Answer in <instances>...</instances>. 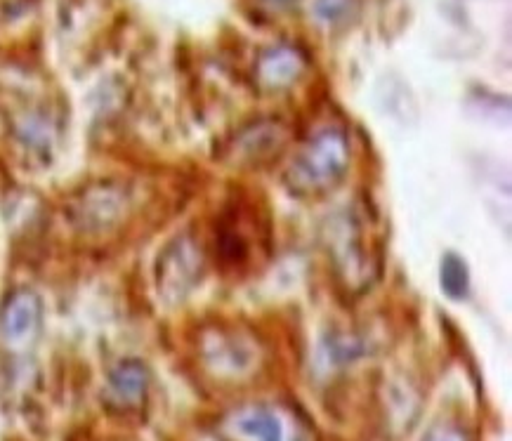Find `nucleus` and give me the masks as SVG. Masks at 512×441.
<instances>
[{
    "instance_id": "7ed1b4c3",
    "label": "nucleus",
    "mask_w": 512,
    "mask_h": 441,
    "mask_svg": "<svg viewBox=\"0 0 512 441\" xmlns=\"http://www.w3.org/2000/svg\"><path fill=\"white\" fill-rule=\"evenodd\" d=\"M130 196L118 184H93L71 201L69 217L85 234H104L126 220Z\"/></svg>"
},
{
    "instance_id": "20e7f679",
    "label": "nucleus",
    "mask_w": 512,
    "mask_h": 441,
    "mask_svg": "<svg viewBox=\"0 0 512 441\" xmlns=\"http://www.w3.org/2000/svg\"><path fill=\"white\" fill-rule=\"evenodd\" d=\"M203 274V255L192 236H177L159 255L156 283L168 302L185 300L194 291Z\"/></svg>"
},
{
    "instance_id": "f03ea898",
    "label": "nucleus",
    "mask_w": 512,
    "mask_h": 441,
    "mask_svg": "<svg viewBox=\"0 0 512 441\" xmlns=\"http://www.w3.org/2000/svg\"><path fill=\"white\" fill-rule=\"evenodd\" d=\"M326 243L338 281H343L350 291H366L376 276L373 267L378 265V255L371 253V241H366L364 220L350 210L333 217L328 222Z\"/></svg>"
},
{
    "instance_id": "6e6552de",
    "label": "nucleus",
    "mask_w": 512,
    "mask_h": 441,
    "mask_svg": "<svg viewBox=\"0 0 512 441\" xmlns=\"http://www.w3.org/2000/svg\"><path fill=\"white\" fill-rule=\"evenodd\" d=\"M227 432L236 441H284V427L267 408H244L234 413L227 423Z\"/></svg>"
},
{
    "instance_id": "ddd939ff",
    "label": "nucleus",
    "mask_w": 512,
    "mask_h": 441,
    "mask_svg": "<svg viewBox=\"0 0 512 441\" xmlns=\"http://www.w3.org/2000/svg\"><path fill=\"white\" fill-rule=\"evenodd\" d=\"M425 441H465V437L456 430V427L442 425V427H435V430L428 434V439H425Z\"/></svg>"
},
{
    "instance_id": "f257e3e1",
    "label": "nucleus",
    "mask_w": 512,
    "mask_h": 441,
    "mask_svg": "<svg viewBox=\"0 0 512 441\" xmlns=\"http://www.w3.org/2000/svg\"><path fill=\"white\" fill-rule=\"evenodd\" d=\"M350 135L338 125H324L307 140L284 173L286 187L298 196H317L333 189L350 168Z\"/></svg>"
},
{
    "instance_id": "39448f33",
    "label": "nucleus",
    "mask_w": 512,
    "mask_h": 441,
    "mask_svg": "<svg viewBox=\"0 0 512 441\" xmlns=\"http://www.w3.org/2000/svg\"><path fill=\"white\" fill-rule=\"evenodd\" d=\"M291 140V130L277 118H262L241 128L225 147L222 159L236 166L255 168L279 159Z\"/></svg>"
},
{
    "instance_id": "4468645a",
    "label": "nucleus",
    "mask_w": 512,
    "mask_h": 441,
    "mask_svg": "<svg viewBox=\"0 0 512 441\" xmlns=\"http://www.w3.org/2000/svg\"><path fill=\"white\" fill-rule=\"evenodd\" d=\"M269 3H274V5H293V3H298V0H269Z\"/></svg>"
},
{
    "instance_id": "f8f14e48",
    "label": "nucleus",
    "mask_w": 512,
    "mask_h": 441,
    "mask_svg": "<svg viewBox=\"0 0 512 441\" xmlns=\"http://www.w3.org/2000/svg\"><path fill=\"white\" fill-rule=\"evenodd\" d=\"M354 0H317L314 3V12L319 19H324L328 24H336L340 19H345L352 12Z\"/></svg>"
},
{
    "instance_id": "0eeeda50",
    "label": "nucleus",
    "mask_w": 512,
    "mask_h": 441,
    "mask_svg": "<svg viewBox=\"0 0 512 441\" xmlns=\"http://www.w3.org/2000/svg\"><path fill=\"white\" fill-rule=\"evenodd\" d=\"M43 302L29 288L10 293L0 307V335L12 345L31 340L41 326Z\"/></svg>"
},
{
    "instance_id": "423d86ee",
    "label": "nucleus",
    "mask_w": 512,
    "mask_h": 441,
    "mask_svg": "<svg viewBox=\"0 0 512 441\" xmlns=\"http://www.w3.org/2000/svg\"><path fill=\"white\" fill-rule=\"evenodd\" d=\"M203 357L220 375H244L255 366V345L234 328H213L203 342Z\"/></svg>"
},
{
    "instance_id": "1a4fd4ad",
    "label": "nucleus",
    "mask_w": 512,
    "mask_h": 441,
    "mask_svg": "<svg viewBox=\"0 0 512 441\" xmlns=\"http://www.w3.org/2000/svg\"><path fill=\"white\" fill-rule=\"evenodd\" d=\"M303 74V59L291 48H277L262 55L258 64L260 83L269 90H281L295 83Z\"/></svg>"
},
{
    "instance_id": "9d476101",
    "label": "nucleus",
    "mask_w": 512,
    "mask_h": 441,
    "mask_svg": "<svg viewBox=\"0 0 512 441\" xmlns=\"http://www.w3.org/2000/svg\"><path fill=\"white\" fill-rule=\"evenodd\" d=\"M439 276H442V291L451 300H463L468 295L470 272L468 265L458 255H446L442 260V267H439Z\"/></svg>"
},
{
    "instance_id": "9b49d317",
    "label": "nucleus",
    "mask_w": 512,
    "mask_h": 441,
    "mask_svg": "<svg viewBox=\"0 0 512 441\" xmlns=\"http://www.w3.org/2000/svg\"><path fill=\"white\" fill-rule=\"evenodd\" d=\"M114 387L126 399L140 397V392L144 390V371L137 364H123L114 373Z\"/></svg>"
}]
</instances>
